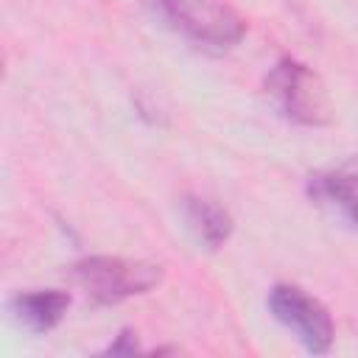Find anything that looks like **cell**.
I'll use <instances>...</instances> for the list:
<instances>
[{
    "label": "cell",
    "instance_id": "cell-1",
    "mask_svg": "<svg viewBox=\"0 0 358 358\" xmlns=\"http://www.w3.org/2000/svg\"><path fill=\"white\" fill-rule=\"evenodd\" d=\"M154 14L182 34L185 39L204 48H235L246 36V17L232 0H145Z\"/></svg>",
    "mask_w": 358,
    "mask_h": 358
},
{
    "label": "cell",
    "instance_id": "cell-2",
    "mask_svg": "<svg viewBox=\"0 0 358 358\" xmlns=\"http://www.w3.org/2000/svg\"><path fill=\"white\" fill-rule=\"evenodd\" d=\"M73 282L98 305H117L143 296L162 282V266L117 255H90L70 266Z\"/></svg>",
    "mask_w": 358,
    "mask_h": 358
},
{
    "label": "cell",
    "instance_id": "cell-3",
    "mask_svg": "<svg viewBox=\"0 0 358 358\" xmlns=\"http://www.w3.org/2000/svg\"><path fill=\"white\" fill-rule=\"evenodd\" d=\"M266 95L280 117L296 126H324L330 123V101L319 81V76L296 62V59H280L266 73Z\"/></svg>",
    "mask_w": 358,
    "mask_h": 358
},
{
    "label": "cell",
    "instance_id": "cell-4",
    "mask_svg": "<svg viewBox=\"0 0 358 358\" xmlns=\"http://www.w3.org/2000/svg\"><path fill=\"white\" fill-rule=\"evenodd\" d=\"M271 316L294 333V338L308 350V352H330L333 347V338H336V324H333V316L330 310L316 299L310 296L305 288L299 285H291V282H277L271 291H268V299H266Z\"/></svg>",
    "mask_w": 358,
    "mask_h": 358
},
{
    "label": "cell",
    "instance_id": "cell-5",
    "mask_svg": "<svg viewBox=\"0 0 358 358\" xmlns=\"http://www.w3.org/2000/svg\"><path fill=\"white\" fill-rule=\"evenodd\" d=\"M308 190L313 199L336 210L344 221L358 227V154L330 171L313 173Z\"/></svg>",
    "mask_w": 358,
    "mask_h": 358
},
{
    "label": "cell",
    "instance_id": "cell-6",
    "mask_svg": "<svg viewBox=\"0 0 358 358\" xmlns=\"http://www.w3.org/2000/svg\"><path fill=\"white\" fill-rule=\"evenodd\" d=\"M70 308V294L59 288H34V291H20L11 299V313L14 319L28 327L31 333H48L53 330Z\"/></svg>",
    "mask_w": 358,
    "mask_h": 358
},
{
    "label": "cell",
    "instance_id": "cell-7",
    "mask_svg": "<svg viewBox=\"0 0 358 358\" xmlns=\"http://www.w3.org/2000/svg\"><path fill=\"white\" fill-rule=\"evenodd\" d=\"M182 218L190 235L204 249H221L232 235V215L213 199L204 196H185L182 199Z\"/></svg>",
    "mask_w": 358,
    "mask_h": 358
},
{
    "label": "cell",
    "instance_id": "cell-8",
    "mask_svg": "<svg viewBox=\"0 0 358 358\" xmlns=\"http://www.w3.org/2000/svg\"><path fill=\"white\" fill-rule=\"evenodd\" d=\"M137 350H140V347H137V338H134L129 330H126V333H120V336L106 347V352H109V355H134Z\"/></svg>",
    "mask_w": 358,
    "mask_h": 358
}]
</instances>
